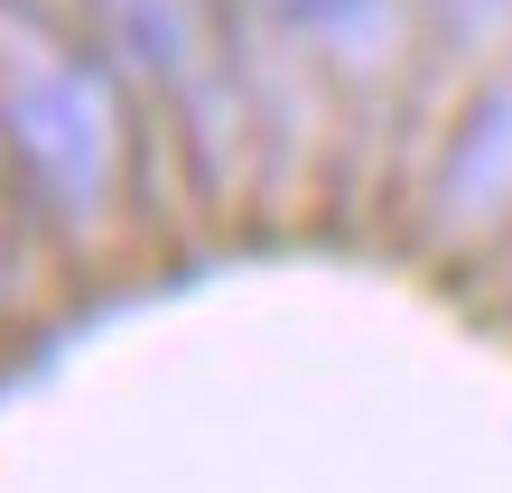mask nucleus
Here are the masks:
<instances>
[{
	"mask_svg": "<svg viewBox=\"0 0 512 493\" xmlns=\"http://www.w3.org/2000/svg\"><path fill=\"white\" fill-rule=\"evenodd\" d=\"M438 205L457 214V224H485V214L512 205V103H494L475 121V140L457 149V177L438 187Z\"/></svg>",
	"mask_w": 512,
	"mask_h": 493,
	"instance_id": "f257e3e1",
	"label": "nucleus"
}]
</instances>
